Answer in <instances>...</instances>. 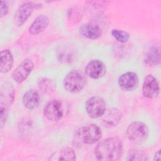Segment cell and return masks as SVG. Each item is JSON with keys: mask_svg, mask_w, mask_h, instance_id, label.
Masks as SVG:
<instances>
[{"mask_svg": "<svg viewBox=\"0 0 161 161\" xmlns=\"http://www.w3.org/2000/svg\"><path fill=\"white\" fill-rule=\"evenodd\" d=\"M123 153V144L118 138H108L99 142L94 148L98 160L114 161L120 158Z\"/></svg>", "mask_w": 161, "mask_h": 161, "instance_id": "obj_1", "label": "cell"}, {"mask_svg": "<svg viewBox=\"0 0 161 161\" xmlns=\"http://www.w3.org/2000/svg\"><path fill=\"white\" fill-rule=\"evenodd\" d=\"M101 136V129L95 124H90L84 126L77 130L75 141L79 144L92 145L99 141Z\"/></svg>", "mask_w": 161, "mask_h": 161, "instance_id": "obj_2", "label": "cell"}, {"mask_svg": "<svg viewBox=\"0 0 161 161\" xmlns=\"http://www.w3.org/2000/svg\"><path fill=\"white\" fill-rule=\"evenodd\" d=\"M85 84L86 79L84 76L77 70H72L68 72L63 80L64 89L71 93H77L81 91Z\"/></svg>", "mask_w": 161, "mask_h": 161, "instance_id": "obj_3", "label": "cell"}, {"mask_svg": "<svg viewBox=\"0 0 161 161\" xmlns=\"http://www.w3.org/2000/svg\"><path fill=\"white\" fill-rule=\"evenodd\" d=\"M128 139L134 143L140 144L148 136V128L143 122L136 121L131 123L126 129Z\"/></svg>", "mask_w": 161, "mask_h": 161, "instance_id": "obj_4", "label": "cell"}, {"mask_svg": "<svg viewBox=\"0 0 161 161\" xmlns=\"http://www.w3.org/2000/svg\"><path fill=\"white\" fill-rule=\"evenodd\" d=\"M42 4L32 1H27L22 3L17 8L14 16V23L17 26H22L30 17L33 9L42 8Z\"/></svg>", "mask_w": 161, "mask_h": 161, "instance_id": "obj_5", "label": "cell"}, {"mask_svg": "<svg viewBox=\"0 0 161 161\" xmlns=\"http://www.w3.org/2000/svg\"><path fill=\"white\" fill-rule=\"evenodd\" d=\"M86 111L92 118L101 117L106 111V103L104 99L97 96L89 97L85 103Z\"/></svg>", "mask_w": 161, "mask_h": 161, "instance_id": "obj_6", "label": "cell"}, {"mask_svg": "<svg viewBox=\"0 0 161 161\" xmlns=\"http://www.w3.org/2000/svg\"><path fill=\"white\" fill-rule=\"evenodd\" d=\"M34 68V64L31 60L25 58L16 67L12 73V77L16 82L21 84L30 75Z\"/></svg>", "mask_w": 161, "mask_h": 161, "instance_id": "obj_7", "label": "cell"}, {"mask_svg": "<svg viewBox=\"0 0 161 161\" xmlns=\"http://www.w3.org/2000/svg\"><path fill=\"white\" fill-rule=\"evenodd\" d=\"M43 113L47 119L51 121H58L64 116L62 103L57 99L49 101L44 107Z\"/></svg>", "mask_w": 161, "mask_h": 161, "instance_id": "obj_8", "label": "cell"}, {"mask_svg": "<svg viewBox=\"0 0 161 161\" xmlns=\"http://www.w3.org/2000/svg\"><path fill=\"white\" fill-rule=\"evenodd\" d=\"M159 92V84L155 77L150 74L145 76L142 84L143 95L148 99H152L157 97Z\"/></svg>", "mask_w": 161, "mask_h": 161, "instance_id": "obj_9", "label": "cell"}, {"mask_svg": "<svg viewBox=\"0 0 161 161\" xmlns=\"http://www.w3.org/2000/svg\"><path fill=\"white\" fill-rule=\"evenodd\" d=\"M118 86L124 91H131L138 87L139 79L136 73L127 72L121 74L118 80Z\"/></svg>", "mask_w": 161, "mask_h": 161, "instance_id": "obj_10", "label": "cell"}, {"mask_svg": "<svg viewBox=\"0 0 161 161\" xmlns=\"http://www.w3.org/2000/svg\"><path fill=\"white\" fill-rule=\"evenodd\" d=\"M85 72L88 77L93 79H98L106 74V67L102 61L94 59L87 63L85 67Z\"/></svg>", "mask_w": 161, "mask_h": 161, "instance_id": "obj_11", "label": "cell"}, {"mask_svg": "<svg viewBox=\"0 0 161 161\" xmlns=\"http://www.w3.org/2000/svg\"><path fill=\"white\" fill-rule=\"evenodd\" d=\"M79 31L82 36L91 40L97 39L102 35L101 27L93 21L82 24L79 27Z\"/></svg>", "mask_w": 161, "mask_h": 161, "instance_id": "obj_12", "label": "cell"}, {"mask_svg": "<svg viewBox=\"0 0 161 161\" xmlns=\"http://www.w3.org/2000/svg\"><path fill=\"white\" fill-rule=\"evenodd\" d=\"M14 99V90L11 84L6 82L0 89V104L6 107L11 106Z\"/></svg>", "mask_w": 161, "mask_h": 161, "instance_id": "obj_13", "label": "cell"}, {"mask_svg": "<svg viewBox=\"0 0 161 161\" xmlns=\"http://www.w3.org/2000/svg\"><path fill=\"white\" fill-rule=\"evenodd\" d=\"M123 116L121 111L117 108H111L106 110L102 116L103 122L108 127H113L116 126Z\"/></svg>", "mask_w": 161, "mask_h": 161, "instance_id": "obj_14", "label": "cell"}, {"mask_svg": "<svg viewBox=\"0 0 161 161\" xmlns=\"http://www.w3.org/2000/svg\"><path fill=\"white\" fill-rule=\"evenodd\" d=\"M49 18L44 14L38 16L32 22L28 28L30 35H36L43 31L49 25Z\"/></svg>", "mask_w": 161, "mask_h": 161, "instance_id": "obj_15", "label": "cell"}, {"mask_svg": "<svg viewBox=\"0 0 161 161\" xmlns=\"http://www.w3.org/2000/svg\"><path fill=\"white\" fill-rule=\"evenodd\" d=\"M23 104L28 109L36 108L40 104V96L38 92L34 89L27 91L23 96Z\"/></svg>", "mask_w": 161, "mask_h": 161, "instance_id": "obj_16", "label": "cell"}, {"mask_svg": "<svg viewBox=\"0 0 161 161\" xmlns=\"http://www.w3.org/2000/svg\"><path fill=\"white\" fill-rule=\"evenodd\" d=\"M13 62V56L9 50L5 49L1 52L0 71L1 73L6 74L8 72L12 69Z\"/></svg>", "mask_w": 161, "mask_h": 161, "instance_id": "obj_17", "label": "cell"}, {"mask_svg": "<svg viewBox=\"0 0 161 161\" xmlns=\"http://www.w3.org/2000/svg\"><path fill=\"white\" fill-rule=\"evenodd\" d=\"M50 160H75L76 155L72 148H65L58 150L51 155Z\"/></svg>", "mask_w": 161, "mask_h": 161, "instance_id": "obj_18", "label": "cell"}, {"mask_svg": "<svg viewBox=\"0 0 161 161\" xmlns=\"http://www.w3.org/2000/svg\"><path fill=\"white\" fill-rule=\"evenodd\" d=\"M145 62L150 66L159 64L160 62V48L157 47L150 48L145 55Z\"/></svg>", "mask_w": 161, "mask_h": 161, "instance_id": "obj_19", "label": "cell"}, {"mask_svg": "<svg viewBox=\"0 0 161 161\" xmlns=\"http://www.w3.org/2000/svg\"><path fill=\"white\" fill-rule=\"evenodd\" d=\"M38 87L44 94H50L54 91L55 85L52 80L48 78H42L38 81Z\"/></svg>", "mask_w": 161, "mask_h": 161, "instance_id": "obj_20", "label": "cell"}, {"mask_svg": "<svg viewBox=\"0 0 161 161\" xmlns=\"http://www.w3.org/2000/svg\"><path fill=\"white\" fill-rule=\"evenodd\" d=\"M111 35L116 40L120 43L127 42L130 37V35L128 32L118 29H113L111 31Z\"/></svg>", "mask_w": 161, "mask_h": 161, "instance_id": "obj_21", "label": "cell"}, {"mask_svg": "<svg viewBox=\"0 0 161 161\" xmlns=\"http://www.w3.org/2000/svg\"><path fill=\"white\" fill-rule=\"evenodd\" d=\"M128 160H147L145 155L139 150H130L128 155Z\"/></svg>", "mask_w": 161, "mask_h": 161, "instance_id": "obj_22", "label": "cell"}, {"mask_svg": "<svg viewBox=\"0 0 161 161\" xmlns=\"http://www.w3.org/2000/svg\"><path fill=\"white\" fill-rule=\"evenodd\" d=\"M8 114H9L8 107L1 105V106H0V126H1V128H3V127L6 124L8 118Z\"/></svg>", "mask_w": 161, "mask_h": 161, "instance_id": "obj_23", "label": "cell"}, {"mask_svg": "<svg viewBox=\"0 0 161 161\" xmlns=\"http://www.w3.org/2000/svg\"><path fill=\"white\" fill-rule=\"evenodd\" d=\"M80 15V13L75 8H71L69 10L68 17L69 19L74 23H77L79 21L80 19L81 18Z\"/></svg>", "mask_w": 161, "mask_h": 161, "instance_id": "obj_24", "label": "cell"}, {"mask_svg": "<svg viewBox=\"0 0 161 161\" xmlns=\"http://www.w3.org/2000/svg\"><path fill=\"white\" fill-rule=\"evenodd\" d=\"M0 10H1V16L0 17L2 18L5 16L8 13V6L6 3V2L1 1L0 2Z\"/></svg>", "mask_w": 161, "mask_h": 161, "instance_id": "obj_25", "label": "cell"}, {"mask_svg": "<svg viewBox=\"0 0 161 161\" xmlns=\"http://www.w3.org/2000/svg\"><path fill=\"white\" fill-rule=\"evenodd\" d=\"M153 160H157V161H160L161 160V157H160V150L159 149L158 150H157L156 152V153H155L154 156H153Z\"/></svg>", "mask_w": 161, "mask_h": 161, "instance_id": "obj_26", "label": "cell"}]
</instances>
